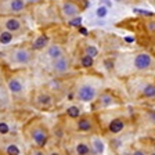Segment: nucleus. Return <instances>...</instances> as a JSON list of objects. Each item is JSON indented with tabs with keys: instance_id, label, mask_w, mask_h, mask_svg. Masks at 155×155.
Segmentation results:
<instances>
[{
	"instance_id": "obj_1",
	"label": "nucleus",
	"mask_w": 155,
	"mask_h": 155,
	"mask_svg": "<svg viewBox=\"0 0 155 155\" xmlns=\"http://www.w3.org/2000/svg\"><path fill=\"white\" fill-rule=\"evenodd\" d=\"M10 60L14 62V64H18V65H28L29 62L33 60V54L29 48L25 47H18L15 48L11 55H10Z\"/></svg>"
},
{
	"instance_id": "obj_2",
	"label": "nucleus",
	"mask_w": 155,
	"mask_h": 155,
	"mask_svg": "<svg viewBox=\"0 0 155 155\" xmlns=\"http://www.w3.org/2000/svg\"><path fill=\"white\" fill-rule=\"evenodd\" d=\"M31 139L38 148H43L48 141V132L43 126H35L31 130Z\"/></svg>"
},
{
	"instance_id": "obj_3",
	"label": "nucleus",
	"mask_w": 155,
	"mask_h": 155,
	"mask_svg": "<svg viewBox=\"0 0 155 155\" xmlns=\"http://www.w3.org/2000/svg\"><path fill=\"white\" fill-rule=\"evenodd\" d=\"M96 96L97 90L91 84H82L76 90V98L79 101H83V103H91L96 98Z\"/></svg>"
},
{
	"instance_id": "obj_4",
	"label": "nucleus",
	"mask_w": 155,
	"mask_h": 155,
	"mask_svg": "<svg viewBox=\"0 0 155 155\" xmlns=\"http://www.w3.org/2000/svg\"><path fill=\"white\" fill-rule=\"evenodd\" d=\"M69 68H71V62H69V58L65 54L55 58V60H51V69L55 74H58V75L67 74L69 71Z\"/></svg>"
},
{
	"instance_id": "obj_5",
	"label": "nucleus",
	"mask_w": 155,
	"mask_h": 155,
	"mask_svg": "<svg viewBox=\"0 0 155 155\" xmlns=\"http://www.w3.org/2000/svg\"><path fill=\"white\" fill-rule=\"evenodd\" d=\"M133 64H134V68L137 71H147L152 65V57L148 53H139L134 57Z\"/></svg>"
},
{
	"instance_id": "obj_6",
	"label": "nucleus",
	"mask_w": 155,
	"mask_h": 155,
	"mask_svg": "<svg viewBox=\"0 0 155 155\" xmlns=\"http://www.w3.org/2000/svg\"><path fill=\"white\" fill-rule=\"evenodd\" d=\"M3 26L6 31L14 33V32H19V31L22 29V22H21V19H18L17 17H7V18L4 19Z\"/></svg>"
},
{
	"instance_id": "obj_7",
	"label": "nucleus",
	"mask_w": 155,
	"mask_h": 155,
	"mask_svg": "<svg viewBox=\"0 0 155 155\" xmlns=\"http://www.w3.org/2000/svg\"><path fill=\"white\" fill-rule=\"evenodd\" d=\"M61 11L65 18L71 19V18H74V17H78L81 8H79V6H78L76 3H74V2H65L61 7Z\"/></svg>"
},
{
	"instance_id": "obj_8",
	"label": "nucleus",
	"mask_w": 155,
	"mask_h": 155,
	"mask_svg": "<svg viewBox=\"0 0 155 155\" xmlns=\"http://www.w3.org/2000/svg\"><path fill=\"white\" fill-rule=\"evenodd\" d=\"M7 87L13 94H22L24 93V83L18 78H10L7 81Z\"/></svg>"
},
{
	"instance_id": "obj_9",
	"label": "nucleus",
	"mask_w": 155,
	"mask_h": 155,
	"mask_svg": "<svg viewBox=\"0 0 155 155\" xmlns=\"http://www.w3.org/2000/svg\"><path fill=\"white\" fill-rule=\"evenodd\" d=\"M76 127L79 132H90L93 129V122H91L90 118H78L76 122Z\"/></svg>"
},
{
	"instance_id": "obj_10",
	"label": "nucleus",
	"mask_w": 155,
	"mask_h": 155,
	"mask_svg": "<svg viewBox=\"0 0 155 155\" xmlns=\"http://www.w3.org/2000/svg\"><path fill=\"white\" fill-rule=\"evenodd\" d=\"M48 42H50V39L47 35H40L32 42V48L33 50H43L48 46Z\"/></svg>"
},
{
	"instance_id": "obj_11",
	"label": "nucleus",
	"mask_w": 155,
	"mask_h": 155,
	"mask_svg": "<svg viewBox=\"0 0 155 155\" xmlns=\"http://www.w3.org/2000/svg\"><path fill=\"white\" fill-rule=\"evenodd\" d=\"M47 55L50 60H55V58L64 55V50H62L61 46H58V45L47 46Z\"/></svg>"
},
{
	"instance_id": "obj_12",
	"label": "nucleus",
	"mask_w": 155,
	"mask_h": 155,
	"mask_svg": "<svg viewBox=\"0 0 155 155\" xmlns=\"http://www.w3.org/2000/svg\"><path fill=\"white\" fill-rule=\"evenodd\" d=\"M123 129H125V122H123L122 119H119V118L112 119L110 122V125H108V130H110L111 133H114V134H116V133H120Z\"/></svg>"
},
{
	"instance_id": "obj_13",
	"label": "nucleus",
	"mask_w": 155,
	"mask_h": 155,
	"mask_svg": "<svg viewBox=\"0 0 155 155\" xmlns=\"http://www.w3.org/2000/svg\"><path fill=\"white\" fill-rule=\"evenodd\" d=\"M8 10L14 14L24 11L25 10V0H10Z\"/></svg>"
},
{
	"instance_id": "obj_14",
	"label": "nucleus",
	"mask_w": 155,
	"mask_h": 155,
	"mask_svg": "<svg viewBox=\"0 0 155 155\" xmlns=\"http://www.w3.org/2000/svg\"><path fill=\"white\" fill-rule=\"evenodd\" d=\"M51 103H53V97L48 93H40L36 97V104L40 107H48L51 105Z\"/></svg>"
},
{
	"instance_id": "obj_15",
	"label": "nucleus",
	"mask_w": 155,
	"mask_h": 155,
	"mask_svg": "<svg viewBox=\"0 0 155 155\" xmlns=\"http://www.w3.org/2000/svg\"><path fill=\"white\" fill-rule=\"evenodd\" d=\"M90 150V145L86 144V143H78L76 147H75V151H76L78 155H89Z\"/></svg>"
},
{
	"instance_id": "obj_16",
	"label": "nucleus",
	"mask_w": 155,
	"mask_h": 155,
	"mask_svg": "<svg viewBox=\"0 0 155 155\" xmlns=\"http://www.w3.org/2000/svg\"><path fill=\"white\" fill-rule=\"evenodd\" d=\"M13 39H14V35L11 32H8V31H6V29L3 32H0V43L2 45H8V43L13 42Z\"/></svg>"
},
{
	"instance_id": "obj_17",
	"label": "nucleus",
	"mask_w": 155,
	"mask_h": 155,
	"mask_svg": "<svg viewBox=\"0 0 155 155\" xmlns=\"http://www.w3.org/2000/svg\"><path fill=\"white\" fill-rule=\"evenodd\" d=\"M115 104V100L111 94H103L100 96V105L101 107H111Z\"/></svg>"
},
{
	"instance_id": "obj_18",
	"label": "nucleus",
	"mask_w": 155,
	"mask_h": 155,
	"mask_svg": "<svg viewBox=\"0 0 155 155\" xmlns=\"http://www.w3.org/2000/svg\"><path fill=\"white\" fill-rule=\"evenodd\" d=\"M67 115L71 118V119H78L81 116V110L78 108L76 105H71L67 108Z\"/></svg>"
},
{
	"instance_id": "obj_19",
	"label": "nucleus",
	"mask_w": 155,
	"mask_h": 155,
	"mask_svg": "<svg viewBox=\"0 0 155 155\" xmlns=\"http://www.w3.org/2000/svg\"><path fill=\"white\" fill-rule=\"evenodd\" d=\"M143 97L145 98H154L155 97V84H147L143 89Z\"/></svg>"
},
{
	"instance_id": "obj_20",
	"label": "nucleus",
	"mask_w": 155,
	"mask_h": 155,
	"mask_svg": "<svg viewBox=\"0 0 155 155\" xmlns=\"http://www.w3.org/2000/svg\"><path fill=\"white\" fill-rule=\"evenodd\" d=\"M81 64H82V67L83 68H91L93 67V64H94V58L90 57V55L84 54L83 57L81 58Z\"/></svg>"
},
{
	"instance_id": "obj_21",
	"label": "nucleus",
	"mask_w": 155,
	"mask_h": 155,
	"mask_svg": "<svg viewBox=\"0 0 155 155\" xmlns=\"http://www.w3.org/2000/svg\"><path fill=\"white\" fill-rule=\"evenodd\" d=\"M93 148L97 154H103L104 152V143L100 139H94L93 140Z\"/></svg>"
},
{
	"instance_id": "obj_22",
	"label": "nucleus",
	"mask_w": 155,
	"mask_h": 155,
	"mask_svg": "<svg viewBox=\"0 0 155 155\" xmlns=\"http://www.w3.org/2000/svg\"><path fill=\"white\" fill-rule=\"evenodd\" d=\"M84 54L86 55H90V57H97V54H98V50H97L96 46H87L86 48H84Z\"/></svg>"
},
{
	"instance_id": "obj_23",
	"label": "nucleus",
	"mask_w": 155,
	"mask_h": 155,
	"mask_svg": "<svg viewBox=\"0 0 155 155\" xmlns=\"http://www.w3.org/2000/svg\"><path fill=\"white\" fill-rule=\"evenodd\" d=\"M7 155H19V148L15 144H8L6 148Z\"/></svg>"
},
{
	"instance_id": "obj_24",
	"label": "nucleus",
	"mask_w": 155,
	"mask_h": 155,
	"mask_svg": "<svg viewBox=\"0 0 155 155\" xmlns=\"http://www.w3.org/2000/svg\"><path fill=\"white\" fill-rule=\"evenodd\" d=\"M107 14H108V8H107V6H100L98 8H97V17L104 18Z\"/></svg>"
},
{
	"instance_id": "obj_25",
	"label": "nucleus",
	"mask_w": 155,
	"mask_h": 155,
	"mask_svg": "<svg viewBox=\"0 0 155 155\" xmlns=\"http://www.w3.org/2000/svg\"><path fill=\"white\" fill-rule=\"evenodd\" d=\"M10 132V127L6 122H0V134H7Z\"/></svg>"
},
{
	"instance_id": "obj_26",
	"label": "nucleus",
	"mask_w": 155,
	"mask_h": 155,
	"mask_svg": "<svg viewBox=\"0 0 155 155\" xmlns=\"http://www.w3.org/2000/svg\"><path fill=\"white\" fill-rule=\"evenodd\" d=\"M134 13L140 14V15H147V17L154 15V13H151V11H147V10H140V8H134Z\"/></svg>"
},
{
	"instance_id": "obj_27",
	"label": "nucleus",
	"mask_w": 155,
	"mask_h": 155,
	"mask_svg": "<svg viewBox=\"0 0 155 155\" xmlns=\"http://www.w3.org/2000/svg\"><path fill=\"white\" fill-rule=\"evenodd\" d=\"M71 25H74V26H79L82 24V18L81 17H74V19H71Z\"/></svg>"
},
{
	"instance_id": "obj_28",
	"label": "nucleus",
	"mask_w": 155,
	"mask_h": 155,
	"mask_svg": "<svg viewBox=\"0 0 155 155\" xmlns=\"http://www.w3.org/2000/svg\"><path fill=\"white\" fill-rule=\"evenodd\" d=\"M147 28H148V31H151V32H154V31H155V22H148V25H147Z\"/></svg>"
},
{
	"instance_id": "obj_29",
	"label": "nucleus",
	"mask_w": 155,
	"mask_h": 155,
	"mask_svg": "<svg viewBox=\"0 0 155 155\" xmlns=\"http://www.w3.org/2000/svg\"><path fill=\"white\" fill-rule=\"evenodd\" d=\"M132 155H147V154H145L144 151H141V150H136V151L133 152Z\"/></svg>"
},
{
	"instance_id": "obj_30",
	"label": "nucleus",
	"mask_w": 155,
	"mask_h": 155,
	"mask_svg": "<svg viewBox=\"0 0 155 155\" xmlns=\"http://www.w3.org/2000/svg\"><path fill=\"white\" fill-rule=\"evenodd\" d=\"M126 42H129V43L134 42V38H126Z\"/></svg>"
},
{
	"instance_id": "obj_31",
	"label": "nucleus",
	"mask_w": 155,
	"mask_h": 155,
	"mask_svg": "<svg viewBox=\"0 0 155 155\" xmlns=\"http://www.w3.org/2000/svg\"><path fill=\"white\" fill-rule=\"evenodd\" d=\"M81 32L83 33V35H86V33H87V31H86V29H84V28H81Z\"/></svg>"
},
{
	"instance_id": "obj_32",
	"label": "nucleus",
	"mask_w": 155,
	"mask_h": 155,
	"mask_svg": "<svg viewBox=\"0 0 155 155\" xmlns=\"http://www.w3.org/2000/svg\"><path fill=\"white\" fill-rule=\"evenodd\" d=\"M50 155H61V154H60V152H58V151H53Z\"/></svg>"
},
{
	"instance_id": "obj_33",
	"label": "nucleus",
	"mask_w": 155,
	"mask_h": 155,
	"mask_svg": "<svg viewBox=\"0 0 155 155\" xmlns=\"http://www.w3.org/2000/svg\"><path fill=\"white\" fill-rule=\"evenodd\" d=\"M35 155H43V154L40 151H38V152H35Z\"/></svg>"
},
{
	"instance_id": "obj_34",
	"label": "nucleus",
	"mask_w": 155,
	"mask_h": 155,
	"mask_svg": "<svg viewBox=\"0 0 155 155\" xmlns=\"http://www.w3.org/2000/svg\"><path fill=\"white\" fill-rule=\"evenodd\" d=\"M115 2H125V0H115Z\"/></svg>"
},
{
	"instance_id": "obj_35",
	"label": "nucleus",
	"mask_w": 155,
	"mask_h": 155,
	"mask_svg": "<svg viewBox=\"0 0 155 155\" xmlns=\"http://www.w3.org/2000/svg\"><path fill=\"white\" fill-rule=\"evenodd\" d=\"M75 2H78V3H79V2H82V0H75Z\"/></svg>"
},
{
	"instance_id": "obj_36",
	"label": "nucleus",
	"mask_w": 155,
	"mask_h": 155,
	"mask_svg": "<svg viewBox=\"0 0 155 155\" xmlns=\"http://www.w3.org/2000/svg\"><path fill=\"white\" fill-rule=\"evenodd\" d=\"M151 155H155V152H152V154H151Z\"/></svg>"
},
{
	"instance_id": "obj_37",
	"label": "nucleus",
	"mask_w": 155,
	"mask_h": 155,
	"mask_svg": "<svg viewBox=\"0 0 155 155\" xmlns=\"http://www.w3.org/2000/svg\"><path fill=\"white\" fill-rule=\"evenodd\" d=\"M0 76H2V74H0Z\"/></svg>"
}]
</instances>
